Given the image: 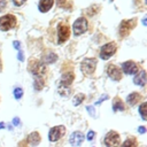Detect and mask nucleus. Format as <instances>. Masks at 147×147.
Returning <instances> with one entry per match:
<instances>
[{
    "label": "nucleus",
    "mask_w": 147,
    "mask_h": 147,
    "mask_svg": "<svg viewBox=\"0 0 147 147\" xmlns=\"http://www.w3.org/2000/svg\"><path fill=\"white\" fill-rule=\"evenodd\" d=\"M30 71L34 75L36 78H42V76L46 72V67H45V64L42 62L33 60L30 63Z\"/></svg>",
    "instance_id": "f257e3e1"
},
{
    "label": "nucleus",
    "mask_w": 147,
    "mask_h": 147,
    "mask_svg": "<svg viewBox=\"0 0 147 147\" xmlns=\"http://www.w3.org/2000/svg\"><path fill=\"white\" fill-rule=\"evenodd\" d=\"M16 24V18L14 15H5L0 18V30L7 31L14 28Z\"/></svg>",
    "instance_id": "f03ea898"
},
{
    "label": "nucleus",
    "mask_w": 147,
    "mask_h": 147,
    "mask_svg": "<svg viewBox=\"0 0 147 147\" xmlns=\"http://www.w3.org/2000/svg\"><path fill=\"white\" fill-rule=\"evenodd\" d=\"M115 52H116V45L114 42H108V44H106L101 47L100 56H101L102 60H108L110 56L114 55Z\"/></svg>",
    "instance_id": "7ed1b4c3"
},
{
    "label": "nucleus",
    "mask_w": 147,
    "mask_h": 147,
    "mask_svg": "<svg viewBox=\"0 0 147 147\" xmlns=\"http://www.w3.org/2000/svg\"><path fill=\"white\" fill-rule=\"evenodd\" d=\"M87 30V21L84 17H79L74 23V33L79 36Z\"/></svg>",
    "instance_id": "20e7f679"
},
{
    "label": "nucleus",
    "mask_w": 147,
    "mask_h": 147,
    "mask_svg": "<svg viewBox=\"0 0 147 147\" xmlns=\"http://www.w3.org/2000/svg\"><path fill=\"white\" fill-rule=\"evenodd\" d=\"M95 65H96V61L94 59H85L82 64H80V68H82V71L86 75H91L93 74L94 69H95Z\"/></svg>",
    "instance_id": "39448f33"
},
{
    "label": "nucleus",
    "mask_w": 147,
    "mask_h": 147,
    "mask_svg": "<svg viewBox=\"0 0 147 147\" xmlns=\"http://www.w3.org/2000/svg\"><path fill=\"white\" fill-rule=\"evenodd\" d=\"M105 144L108 147H118L119 145V136L115 131L108 132V134L105 138Z\"/></svg>",
    "instance_id": "423d86ee"
},
{
    "label": "nucleus",
    "mask_w": 147,
    "mask_h": 147,
    "mask_svg": "<svg viewBox=\"0 0 147 147\" xmlns=\"http://www.w3.org/2000/svg\"><path fill=\"white\" fill-rule=\"evenodd\" d=\"M65 132V127L62 126V125H59V126H55L53 129H51L49 131V134H48V138L51 141H56L59 140Z\"/></svg>",
    "instance_id": "0eeeda50"
},
{
    "label": "nucleus",
    "mask_w": 147,
    "mask_h": 147,
    "mask_svg": "<svg viewBox=\"0 0 147 147\" xmlns=\"http://www.w3.org/2000/svg\"><path fill=\"white\" fill-rule=\"evenodd\" d=\"M134 25H136V20L134 18L133 20H129V21H123L121 23V26H119V34L122 37L126 36L133 29Z\"/></svg>",
    "instance_id": "6e6552de"
},
{
    "label": "nucleus",
    "mask_w": 147,
    "mask_h": 147,
    "mask_svg": "<svg viewBox=\"0 0 147 147\" xmlns=\"http://www.w3.org/2000/svg\"><path fill=\"white\" fill-rule=\"evenodd\" d=\"M57 33H59V44H62V42H64L69 38L70 30H69L68 25L60 24L59 25V29H57Z\"/></svg>",
    "instance_id": "1a4fd4ad"
},
{
    "label": "nucleus",
    "mask_w": 147,
    "mask_h": 147,
    "mask_svg": "<svg viewBox=\"0 0 147 147\" xmlns=\"http://www.w3.org/2000/svg\"><path fill=\"white\" fill-rule=\"evenodd\" d=\"M122 69L126 75H133L136 72H138L139 67L137 63H134L133 61H126L122 64Z\"/></svg>",
    "instance_id": "9d476101"
},
{
    "label": "nucleus",
    "mask_w": 147,
    "mask_h": 147,
    "mask_svg": "<svg viewBox=\"0 0 147 147\" xmlns=\"http://www.w3.org/2000/svg\"><path fill=\"white\" fill-rule=\"evenodd\" d=\"M107 74H108V76H109L111 79H114V80H119V79L122 78V74H121L119 68H117V67L114 65V64H110V65L107 67Z\"/></svg>",
    "instance_id": "9b49d317"
},
{
    "label": "nucleus",
    "mask_w": 147,
    "mask_h": 147,
    "mask_svg": "<svg viewBox=\"0 0 147 147\" xmlns=\"http://www.w3.org/2000/svg\"><path fill=\"white\" fill-rule=\"evenodd\" d=\"M72 80H74V74L72 72H65L63 75V77H62V82H61L60 88H68L69 85L72 83Z\"/></svg>",
    "instance_id": "f8f14e48"
},
{
    "label": "nucleus",
    "mask_w": 147,
    "mask_h": 147,
    "mask_svg": "<svg viewBox=\"0 0 147 147\" xmlns=\"http://www.w3.org/2000/svg\"><path fill=\"white\" fill-rule=\"evenodd\" d=\"M83 140H84V137H83V134L80 133V132H74L71 136H70V139H69V141H70V144L72 145V146H79L82 142H83Z\"/></svg>",
    "instance_id": "ddd939ff"
},
{
    "label": "nucleus",
    "mask_w": 147,
    "mask_h": 147,
    "mask_svg": "<svg viewBox=\"0 0 147 147\" xmlns=\"http://www.w3.org/2000/svg\"><path fill=\"white\" fill-rule=\"evenodd\" d=\"M53 3H54V0H40L39 5H38L39 10L42 11V13H46V11H48L51 9Z\"/></svg>",
    "instance_id": "4468645a"
},
{
    "label": "nucleus",
    "mask_w": 147,
    "mask_h": 147,
    "mask_svg": "<svg viewBox=\"0 0 147 147\" xmlns=\"http://www.w3.org/2000/svg\"><path fill=\"white\" fill-rule=\"evenodd\" d=\"M134 84H137V85H139V86H145V84H146V72L142 70V71H140L137 76H136V78H134Z\"/></svg>",
    "instance_id": "2eb2a0df"
},
{
    "label": "nucleus",
    "mask_w": 147,
    "mask_h": 147,
    "mask_svg": "<svg viewBox=\"0 0 147 147\" xmlns=\"http://www.w3.org/2000/svg\"><path fill=\"white\" fill-rule=\"evenodd\" d=\"M39 141H40V136H39L38 132H32V133L28 137V142H29L30 145H32V146L38 145Z\"/></svg>",
    "instance_id": "dca6fc26"
},
{
    "label": "nucleus",
    "mask_w": 147,
    "mask_h": 147,
    "mask_svg": "<svg viewBox=\"0 0 147 147\" xmlns=\"http://www.w3.org/2000/svg\"><path fill=\"white\" fill-rule=\"evenodd\" d=\"M140 100V94H138V93H131L129 96H127V102L130 103V105H136L138 101Z\"/></svg>",
    "instance_id": "f3484780"
},
{
    "label": "nucleus",
    "mask_w": 147,
    "mask_h": 147,
    "mask_svg": "<svg viewBox=\"0 0 147 147\" xmlns=\"http://www.w3.org/2000/svg\"><path fill=\"white\" fill-rule=\"evenodd\" d=\"M56 59H57V56H56L54 53H52V52H48V53L44 56V61H45L46 63H52V62H54Z\"/></svg>",
    "instance_id": "a211bd4d"
},
{
    "label": "nucleus",
    "mask_w": 147,
    "mask_h": 147,
    "mask_svg": "<svg viewBox=\"0 0 147 147\" xmlns=\"http://www.w3.org/2000/svg\"><path fill=\"white\" fill-rule=\"evenodd\" d=\"M113 109H114L115 111H117V110H124V105H123L122 100H119V99H115L114 105H113Z\"/></svg>",
    "instance_id": "6ab92c4d"
},
{
    "label": "nucleus",
    "mask_w": 147,
    "mask_h": 147,
    "mask_svg": "<svg viewBox=\"0 0 147 147\" xmlns=\"http://www.w3.org/2000/svg\"><path fill=\"white\" fill-rule=\"evenodd\" d=\"M136 146H137V141H136L134 138H129V139H126V140L123 142V145H122V147H136Z\"/></svg>",
    "instance_id": "aec40b11"
},
{
    "label": "nucleus",
    "mask_w": 147,
    "mask_h": 147,
    "mask_svg": "<svg viewBox=\"0 0 147 147\" xmlns=\"http://www.w3.org/2000/svg\"><path fill=\"white\" fill-rule=\"evenodd\" d=\"M146 109H147V103L146 102H144L140 107H139V113H140V115H141V117H142V119H146L147 118V111H146Z\"/></svg>",
    "instance_id": "412c9836"
},
{
    "label": "nucleus",
    "mask_w": 147,
    "mask_h": 147,
    "mask_svg": "<svg viewBox=\"0 0 147 147\" xmlns=\"http://www.w3.org/2000/svg\"><path fill=\"white\" fill-rule=\"evenodd\" d=\"M44 86V79L42 78H36L34 80V88L36 90H41Z\"/></svg>",
    "instance_id": "4be33fe9"
},
{
    "label": "nucleus",
    "mask_w": 147,
    "mask_h": 147,
    "mask_svg": "<svg viewBox=\"0 0 147 147\" xmlns=\"http://www.w3.org/2000/svg\"><path fill=\"white\" fill-rule=\"evenodd\" d=\"M84 100V94H77L76 96H75V100H74V105L75 106H78L82 101Z\"/></svg>",
    "instance_id": "5701e85b"
},
{
    "label": "nucleus",
    "mask_w": 147,
    "mask_h": 147,
    "mask_svg": "<svg viewBox=\"0 0 147 147\" xmlns=\"http://www.w3.org/2000/svg\"><path fill=\"white\" fill-rule=\"evenodd\" d=\"M14 95H15V98H16V99L22 98V95H23V90H22V88H20V87L15 88V90H14Z\"/></svg>",
    "instance_id": "b1692460"
},
{
    "label": "nucleus",
    "mask_w": 147,
    "mask_h": 147,
    "mask_svg": "<svg viewBox=\"0 0 147 147\" xmlns=\"http://www.w3.org/2000/svg\"><path fill=\"white\" fill-rule=\"evenodd\" d=\"M86 109H87V111L92 115V116H95V111H94V108L93 107H91V106H87L86 107Z\"/></svg>",
    "instance_id": "393cba45"
},
{
    "label": "nucleus",
    "mask_w": 147,
    "mask_h": 147,
    "mask_svg": "<svg viewBox=\"0 0 147 147\" xmlns=\"http://www.w3.org/2000/svg\"><path fill=\"white\" fill-rule=\"evenodd\" d=\"M26 0H13V2L16 5V6H22Z\"/></svg>",
    "instance_id": "a878e982"
},
{
    "label": "nucleus",
    "mask_w": 147,
    "mask_h": 147,
    "mask_svg": "<svg viewBox=\"0 0 147 147\" xmlns=\"http://www.w3.org/2000/svg\"><path fill=\"white\" fill-rule=\"evenodd\" d=\"M93 138H94V131H90L88 134H87V139L88 140H92Z\"/></svg>",
    "instance_id": "bb28decb"
},
{
    "label": "nucleus",
    "mask_w": 147,
    "mask_h": 147,
    "mask_svg": "<svg viewBox=\"0 0 147 147\" xmlns=\"http://www.w3.org/2000/svg\"><path fill=\"white\" fill-rule=\"evenodd\" d=\"M18 60L20 61H23L24 60V56H23V52L21 49H18Z\"/></svg>",
    "instance_id": "cd10ccee"
},
{
    "label": "nucleus",
    "mask_w": 147,
    "mask_h": 147,
    "mask_svg": "<svg viewBox=\"0 0 147 147\" xmlns=\"http://www.w3.org/2000/svg\"><path fill=\"white\" fill-rule=\"evenodd\" d=\"M13 123H14V125H16V126H17V125H20V123H21V121H20V119L17 118V117H15V118L13 119Z\"/></svg>",
    "instance_id": "c85d7f7f"
},
{
    "label": "nucleus",
    "mask_w": 147,
    "mask_h": 147,
    "mask_svg": "<svg viewBox=\"0 0 147 147\" xmlns=\"http://www.w3.org/2000/svg\"><path fill=\"white\" fill-rule=\"evenodd\" d=\"M5 5H6V0H0V10H2V9H3Z\"/></svg>",
    "instance_id": "c756f323"
},
{
    "label": "nucleus",
    "mask_w": 147,
    "mask_h": 147,
    "mask_svg": "<svg viewBox=\"0 0 147 147\" xmlns=\"http://www.w3.org/2000/svg\"><path fill=\"white\" fill-rule=\"evenodd\" d=\"M13 45H14V47H15V48H17V49H20V47H21V44H20L18 41H14V42H13Z\"/></svg>",
    "instance_id": "7c9ffc66"
},
{
    "label": "nucleus",
    "mask_w": 147,
    "mask_h": 147,
    "mask_svg": "<svg viewBox=\"0 0 147 147\" xmlns=\"http://www.w3.org/2000/svg\"><path fill=\"white\" fill-rule=\"evenodd\" d=\"M138 131H139L140 133H145V131H146V129H145L144 126H140V127L138 129Z\"/></svg>",
    "instance_id": "2f4dec72"
},
{
    "label": "nucleus",
    "mask_w": 147,
    "mask_h": 147,
    "mask_svg": "<svg viewBox=\"0 0 147 147\" xmlns=\"http://www.w3.org/2000/svg\"><path fill=\"white\" fill-rule=\"evenodd\" d=\"M5 125H3V123H0V129H2Z\"/></svg>",
    "instance_id": "473e14b6"
}]
</instances>
